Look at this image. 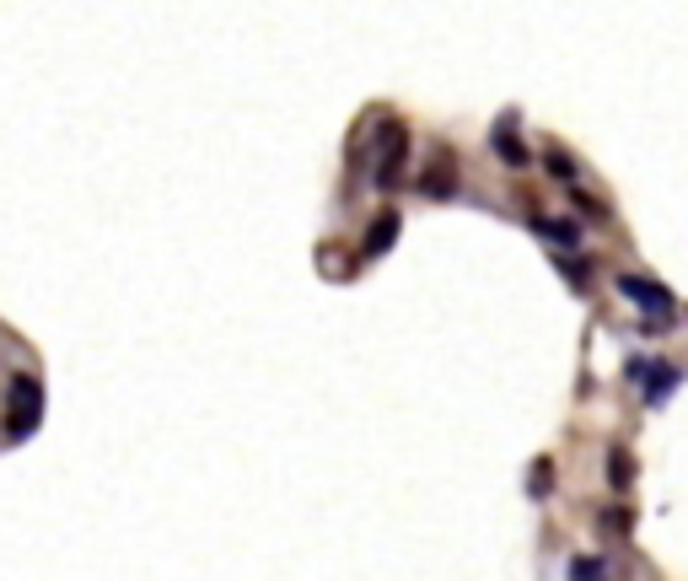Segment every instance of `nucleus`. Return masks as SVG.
I'll list each match as a JSON object with an SVG mask.
<instances>
[{"label":"nucleus","instance_id":"f257e3e1","mask_svg":"<svg viewBox=\"0 0 688 581\" xmlns=\"http://www.w3.org/2000/svg\"><path fill=\"white\" fill-rule=\"evenodd\" d=\"M44 420V383L33 372H11L5 383V442H27Z\"/></svg>","mask_w":688,"mask_h":581},{"label":"nucleus","instance_id":"f03ea898","mask_svg":"<svg viewBox=\"0 0 688 581\" xmlns=\"http://www.w3.org/2000/svg\"><path fill=\"white\" fill-rule=\"evenodd\" d=\"M404 162H409V129L398 125V119H382L376 129V189H398L404 184Z\"/></svg>","mask_w":688,"mask_h":581},{"label":"nucleus","instance_id":"7ed1b4c3","mask_svg":"<svg viewBox=\"0 0 688 581\" xmlns=\"http://www.w3.org/2000/svg\"><path fill=\"white\" fill-rule=\"evenodd\" d=\"M629 377H634V387H640L645 404H662L673 387L684 383V372H678L673 361H629Z\"/></svg>","mask_w":688,"mask_h":581},{"label":"nucleus","instance_id":"20e7f679","mask_svg":"<svg viewBox=\"0 0 688 581\" xmlns=\"http://www.w3.org/2000/svg\"><path fill=\"white\" fill-rule=\"evenodd\" d=\"M619 291H625L629 302L645 313V318H656V323H667L673 318V297L651 280V275H619Z\"/></svg>","mask_w":688,"mask_h":581},{"label":"nucleus","instance_id":"39448f33","mask_svg":"<svg viewBox=\"0 0 688 581\" xmlns=\"http://www.w3.org/2000/svg\"><path fill=\"white\" fill-rule=\"evenodd\" d=\"M420 189L431 194V199H452V194H457V151H452V146H436V151H431V162H425V173H420Z\"/></svg>","mask_w":688,"mask_h":581},{"label":"nucleus","instance_id":"423d86ee","mask_svg":"<svg viewBox=\"0 0 688 581\" xmlns=\"http://www.w3.org/2000/svg\"><path fill=\"white\" fill-rule=\"evenodd\" d=\"M490 146H495V156H501L505 167H527L533 162L527 146H522V135H516V119H501V125L490 129Z\"/></svg>","mask_w":688,"mask_h":581},{"label":"nucleus","instance_id":"0eeeda50","mask_svg":"<svg viewBox=\"0 0 688 581\" xmlns=\"http://www.w3.org/2000/svg\"><path fill=\"white\" fill-rule=\"evenodd\" d=\"M398 226H404V221H398V210H382V216L372 221V232H366V258L387 254V248H393V237H398Z\"/></svg>","mask_w":688,"mask_h":581},{"label":"nucleus","instance_id":"6e6552de","mask_svg":"<svg viewBox=\"0 0 688 581\" xmlns=\"http://www.w3.org/2000/svg\"><path fill=\"white\" fill-rule=\"evenodd\" d=\"M533 226H538L544 237H555L560 248H575V226H570V221H533Z\"/></svg>","mask_w":688,"mask_h":581},{"label":"nucleus","instance_id":"1a4fd4ad","mask_svg":"<svg viewBox=\"0 0 688 581\" xmlns=\"http://www.w3.org/2000/svg\"><path fill=\"white\" fill-rule=\"evenodd\" d=\"M629 474H634V468H629V452H625V448L608 452V479H614V490H625Z\"/></svg>","mask_w":688,"mask_h":581},{"label":"nucleus","instance_id":"9d476101","mask_svg":"<svg viewBox=\"0 0 688 581\" xmlns=\"http://www.w3.org/2000/svg\"><path fill=\"white\" fill-rule=\"evenodd\" d=\"M549 173H555V178H575V162H570V151L549 146Z\"/></svg>","mask_w":688,"mask_h":581},{"label":"nucleus","instance_id":"9b49d317","mask_svg":"<svg viewBox=\"0 0 688 581\" xmlns=\"http://www.w3.org/2000/svg\"><path fill=\"white\" fill-rule=\"evenodd\" d=\"M570 577H608V560H575Z\"/></svg>","mask_w":688,"mask_h":581},{"label":"nucleus","instance_id":"f8f14e48","mask_svg":"<svg viewBox=\"0 0 688 581\" xmlns=\"http://www.w3.org/2000/svg\"><path fill=\"white\" fill-rule=\"evenodd\" d=\"M533 490H538V496L549 490V463H538V468H533Z\"/></svg>","mask_w":688,"mask_h":581}]
</instances>
